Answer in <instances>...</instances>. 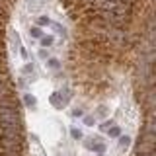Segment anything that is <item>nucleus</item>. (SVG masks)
Wrapping results in <instances>:
<instances>
[{
	"label": "nucleus",
	"mask_w": 156,
	"mask_h": 156,
	"mask_svg": "<svg viewBox=\"0 0 156 156\" xmlns=\"http://www.w3.org/2000/svg\"><path fill=\"white\" fill-rule=\"evenodd\" d=\"M82 123H84V127H94V125H98V119L94 117V113H86L82 117Z\"/></svg>",
	"instance_id": "6"
},
{
	"label": "nucleus",
	"mask_w": 156,
	"mask_h": 156,
	"mask_svg": "<svg viewBox=\"0 0 156 156\" xmlns=\"http://www.w3.org/2000/svg\"><path fill=\"white\" fill-rule=\"evenodd\" d=\"M70 113H72V117H80V119H82V117L86 115V111L82 109V107H74V109H72Z\"/></svg>",
	"instance_id": "12"
},
{
	"label": "nucleus",
	"mask_w": 156,
	"mask_h": 156,
	"mask_svg": "<svg viewBox=\"0 0 156 156\" xmlns=\"http://www.w3.org/2000/svg\"><path fill=\"white\" fill-rule=\"evenodd\" d=\"M70 136H72V140H82L84 139V135H82V131L78 129V127H70Z\"/></svg>",
	"instance_id": "9"
},
{
	"label": "nucleus",
	"mask_w": 156,
	"mask_h": 156,
	"mask_svg": "<svg viewBox=\"0 0 156 156\" xmlns=\"http://www.w3.org/2000/svg\"><path fill=\"white\" fill-rule=\"evenodd\" d=\"M107 135H109V139H117V136L121 135V127L119 125H113L109 131H107Z\"/></svg>",
	"instance_id": "10"
},
{
	"label": "nucleus",
	"mask_w": 156,
	"mask_h": 156,
	"mask_svg": "<svg viewBox=\"0 0 156 156\" xmlns=\"http://www.w3.org/2000/svg\"><path fill=\"white\" fill-rule=\"evenodd\" d=\"M53 43H55V37H53V35H43L41 39H39V45H41V49L53 47Z\"/></svg>",
	"instance_id": "4"
},
{
	"label": "nucleus",
	"mask_w": 156,
	"mask_h": 156,
	"mask_svg": "<svg viewBox=\"0 0 156 156\" xmlns=\"http://www.w3.org/2000/svg\"><path fill=\"white\" fill-rule=\"evenodd\" d=\"M33 68H35V66H33L31 62H27V65L22 68V72H23V74H33Z\"/></svg>",
	"instance_id": "14"
},
{
	"label": "nucleus",
	"mask_w": 156,
	"mask_h": 156,
	"mask_svg": "<svg viewBox=\"0 0 156 156\" xmlns=\"http://www.w3.org/2000/svg\"><path fill=\"white\" fill-rule=\"evenodd\" d=\"M131 140H133V139H131L129 135H119V136H117V144H119V148H129Z\"/></svg>",
	"instance_id": "3"
},
{
	"label": "nucleus",
	"mask_w": 156,
	"mask_h": 156,
	"mask_svg": "<svg viewBox=\"0 0 156 156\" xmlns=\"http://www.w3.org/2000/svg\"><path fill=\"white\" fill-rule=\"evenodd\" d=\"M23 104H26L29 109H37V98L31 94H23Z\"/></svg>",
	"instance_id": "1"
},
{
	"label": "nucleus",
	"mask_w": 156,
	"mask_h": 156,
	"mask_svg": "<svg viewBox=\"0 0 156 156\" xmlns=\"http://www.w3.org/2000/svg\"><path fill=\"white\" fill-rule=\"evenodd\" d=\"M113 125H115V119H104V121H101V125H98V129H100L101 133H107Z\"/></svg>",
	"instance_id": "7"
},
{
	"label": "nucleus",
	"mask_w": 156,
	"mask_h": 156,
	"mask_svg": "<svg viewBox=\"0 0 156 156\" xmlns=\"http://www.w3.org/2000/svg\"><path fill=\"white\" fill-rule=\"evenodd\" d=\"M45 66L49 68V70H58V68H61V61H58L57 57H49L45 61Z\"/></svg>",
	"instance_id": "2"
},
{
	"label": "nucleus",
	"mask_w": 156,
	"mask_h": 156,
	"mask_svg": "<svg viewBox=\"0 0 156 156\" xmlns=\"http://www.w3.org/2000/svg\"><path fill=\"white\" fill-rule=\"evenodd\" d=\"M105 115H107V107H105V105H100V107L96 109V113H94L96 119H98V117H105Z\"/></svg>",
	"instance_id": "11"
},
{
	"label": "nucleus",
	"mask_w": 156,
	"mask_h": 156,
	"mask_svg": "<svg viewBox=\"0 0 156 156\" xmlns=\"http://www.w3.org/2000/svg\"><path fill=\"white\" fill-rule=\"evenodd\" d=\"M29 37L31 39H41L43 37V29L37 27V26H31L29 27Z\"/></svg>",
	"instance_id": "8"
},
{
	"label": "nucleus",
	"mask_w": 156,
	"mask_h": 156,
	"mask_svg": "<svg viewBox=\"0 0 156 156\" xmlns=\"http://www.w3.org/2000/svg\"><path fill=\"white\" fill-rule=\"evenodd\" d=\"M51 23L53 22H51V18H49V16H37V20H35V26L41 27V29L47 27V26H51Z\"/></svg>",
	"instance_id": "5"
},
{
	"label": "nucleus",
	"mask_w": 156,
	"mask_h": 156,
	"mask_svg": "<svg viewBox=\"0 0 156 156\" xmlns=\"http://www.w3.org/2000/svg\"><path fill=\"white\" fill-rule=\"evenodd\" d=\"M96 156H104V154H96Z\"/></svg>",
	"instance_id": "15"
},
{
	"label": "nucleus",
	"mask_w": 156,
	"mask_h": 156,
	"mask_svg": "<svg viewBox=\"0 0 156 156\" xmlns=\"http://www.w3.org/2000/svg\"><path fill=\"white\" fill-rule=\"evenodd\" d=\"M37 57L41 58V61H47V58H49V51H47V49H39V51H37Z\"/></svg>",
	"instance_id": "13"
}]
</instances>
